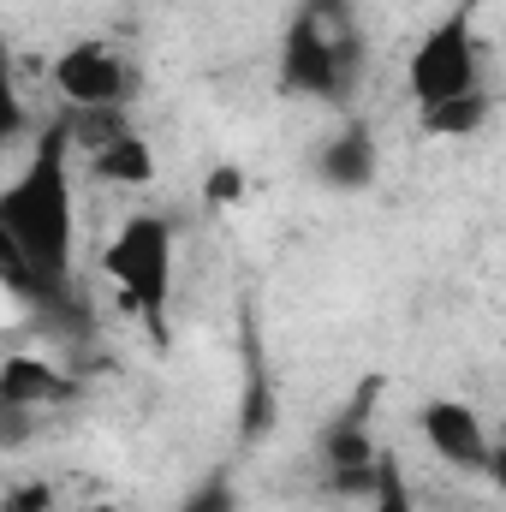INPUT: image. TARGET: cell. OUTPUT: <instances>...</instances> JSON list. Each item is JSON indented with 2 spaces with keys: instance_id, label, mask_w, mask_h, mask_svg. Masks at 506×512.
<instances>
[{
  "instance_id": "cell-4",
  "label": "cell",
  "mask_w": 506,
  "mask_h": 512,
  "mask_svg": "<svg viewBox=\"0 0 506 512\" xmlns=\"http://www.w3.org/2000/svg\"><path fill=\"white\" fill-rule=\"evenodd\" d=\"M405 90H411L417 114L483 90V36H477L471 6H453L447 18H435L417 36V48L405 54Z\"/></svg>"
},
{
  "instance_id": "cell-14",
  "label": "cell",
  "mask_w": 506,
  "mask_h": 512,
  "mask_svg": "<svg viewBox=\"0 0 506 512\" xmlns=\"http://www.w3.org/2000/svg\"><path fill=\"white\" fill-rule=\"evenodd\" d=\"M489 483L506 495V435H495V459H489Z\"/></svg>"
},
{
  "instance_id": "cell-9",
  "label": "cell",
  "mask_w": 506,
  "mask_h": 512,
  "mask_svg": "<svg viewBox=\"0 0 506 512\" xmlns=\"http://www.w3.org/2000/svg\"><path fill=\"white\" fill-rule=\"evenodd\" d=\"M96 161V179H108V185H126V191H143L149 179H155V149L137 137V131H126L120 143H108L102 155H90Z\"/></svg>"
},
{
  "instance_id": "cell-13",
  "label": "cell",
  "mask_w": 506,
  "mask_h": 512,
  "mask_svg": "<svg viewBox=\"0 0 506 512\" xmlns=\"http://www.w3.org/2000/svg\"><path fill=\"white\" fill-rule=\"evenodd\" d=\"M203 197H209V209H233V203L245 197V173H239V161H221V167L209 173Z\"/></svg>"
},
{
  "instance_id": "cell-12",
  "label": "cell",
  "mask_w": 506,
  "mask_h": 512,
  "mask_svg": "<svg viewBox=\"0 0 506 512\" xmlns=\"http://www.w3.org/2000/svg\"><path fill=\"white\" fill-rule=\"evenodd\" d=\"M370 495H376V512H417V495H411V483H405V471H399L393 459H381L376 465Z\"/></svg>"
},
{
  "instance_id": "cell-6",
  "label": "cell",
  "mask_w": 506,
  "mask_h": 512,
  "mask_svg": "<svg viewBox=\"0 0 506 512\" xmlns=\"http://www.w3.org/2000/svg\"><path fill=\"white\" fill-rule=\"evenodd\" d=\"M417 435L423 447L453 471V477H483L489 483V459H495V429L483 423V411L471 399L435 393L417 405Z\"/></svg>"
},
{
  "instance_id": "cell-3",
  "label": "cell",
  "mask_w": 506,
  "mask_h": 512,
  "mask_svg": "<svg viewBox=\"0 0 506 512\" xmlns=\"http://www.w3.org/2000/svg\"><path fill=\"white\" fill-rule=\"evenodd\" d=\"M173 268H179L173 221L167 215H149V209L126 215L120 233L102 251V274L120 286V298H126L155 334H161V316H167V298H173Z\"/></svg>"
},
{
  "instance_id": "cell-5",
  "label": "cell",
  "mask_w": 506,
  "mask_h": 512,
  "mask_svg": "<svg viewBox=\"0 0 506 512\" xmlns=\"http://www.w3.org/2000/svg\"><path fill=\"white\" fill-rule=\"evenodd\" d=\"M48 78H54V96L72 114H108V108H126V96H131L126 54L114 42H102V36H84V42L60 48L48 60Z\"/></svg>"
},
{
  "instance_id": "cell-15",
  "label": "cell",
  "mask_w": 506,
  "mask_h": 512,
  "mask_svg": "<svg viewBox=\"0 0 506 512\" xmlns=\"http://www.w3.org/2000/svg\"><path fill=\"white\" fill-rule=\"evenodd\" d=\"M102 512H108V507H102Z\"/></svg>"
},
{
  "instance_id": "cell-2",
  "label": "cell",
  "mask_w": 506,
  "mask_h": 512,
  "mask_svg": "<svg viewBox=\"0 0 506 512\" xmlns=\"http://www.w3.org/2000/svg\"><path fill=\"white\" fill-rule=\"evenodd\" d=\"M364 84V36L352 0H304L280 42V90L298 102L346 108Z\"/></svg>"
},
{
  "instance_id": "cell-7",
  "label": "cell",
  "mask_w": 506,
  "mask_h": 512,
  "mask_svg": "<svg viewBox=\"0 0 506 512\" xmlns=\"http://www.w3.org/2000/svg\"><path fill=\"white\" fill-rule=\"evenodd\" d=\"M381 173V155H376V137L364 120H346L322 149H316V185L334 191V197H352V191H370Z\"/></svg>"
},
{
  "instance_id": "cell-1",
  "label": "cell",
  "mask_w": 506,
  "mask_h": 512,
  "mask_svg": "<svg viewBox=\"0 0 506 512\" xmlns=\"http://www.w3.org/2000/svg\"><path fill=\"white\" fill-rule=\"evenodd\" d=\"M72 120L36 131L24 167L0 185V239H6V280L72 304V251H78V191H72Z\"/></svg>"
},
{
  "instance_id": "cell-10",
  "label": "cell",
  "mask_w": 506,
  "mask_h": 512,
  "mask_svg": "<svg viewBox=\"0 0 506 512\" xmlns=\"http://www.w3.org/2000/svg\"><path fill=\"white\" fill-rule=\"evenodd\" d=\"M489 90H477V96H459V102H441V108H423V131L429 137H477V131L489 126Z\"/></svg>"
},
{
  "instance_id": "cell-11",
  "label": "cell",
  "mask_w": 506,
  "mask_h": 512,
  "mask_svg": "<svg viewBox=\"0 0 506 512\" xmlns=\"http://www.w3.org/2000/svg\"><path fill=\"white\" fill-rule=\"evenodd\" d=\"M179 512H239V483H233L227 471H209V477L179 501Z\"/></svg>"
},
{
  "instance_id": "cell-8",
  "label": "cell",
  "mask_w": 506,
  "mask_h": 512,
  "mask_svg": "<svg viewBox=\"0 0 506 512\" xmlns=\"http://www.w3.org/2000/svg\"><path fill=\"white\" fill-rule=\"evenodd\" d=\"M60 399H72V382L48 358H36V352H6L0 358V411L6 417H24V411L60 405Z\"/></svg>"
}]
</instances>
